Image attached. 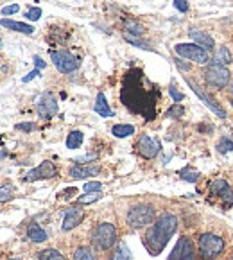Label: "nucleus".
<instances>
[{"label": "nucleus", "mask_w": 233, "mask_h": 260, "mask_svg": "<svg viewBox=\"0 0 233 260\" xmlns=\"http://www.w3.org/2000/svg\"><path fill=\"white\" fill-rule=\"evenodd\" d=\"M120 101L131 113L142 115L145 120H154L160 103V88L151 83L140 69H133L122 79Z\"/></svg>", "instance_id": "1"}, {"label": "nucleus", "mask_w": 233, "mask_h": 260, "mask_svg": "<svg viewBox=\"0 0 233 260\" xmlns=\"http://www.w3.org/2000/svg\"><path fill=\"white\" fill-rule=\"evenodd\" d=\"M178 230V217L174 214H161L160 217L154 221L153 226L147 228V232L144 234L142 241H144L145 249L149 251V255L156 256L163 251V248L167 246V242L172 239V235L176 234Z\"/></svg>", "instance_id": "2"}, {"label": "nucleus", "mask_w": 233, "mask_h": 260, "mask_svg": "<svg viewBox=\"0 0 233 260\" xmlns=\"http://www.w3.org/2000/svg\"><path fill=\"white\" fill-rule=\"evenodd\" d=\"M224 239L219 237L215 234H201L197 241V248H199V255L203 260H214L224 251Z\"/></svg>", "instance_id": "3"}, {"label": "nucleus", "mask_w": 233, "mask_h": 260, "mask_svg": "<svg viewBox=\"0 0 233 260\" xmlns=\"http://www.w3.org/2000/svg\"><path fill=\"white\" fill-rule=\"evenodd\" d=\"M92 242L99 251H110L117 244V228L111 222H101L93 230Z\"/></svg>", "instance_id": "4"}, {"label": "nucleus", "mask_w": 233, "mask_h": 260, "mask_svg": "<svg viewBox=\"0 0 233 260\" xmlns=\"http://www.w3.org/2000/svg\"><path fill=\"white\" fill-rule=\"evenodd\" d=\"M127 226L131 230H140L144 226H149L154 221V207L149 203H140L135 205L129 212H127Z\"/></svg>", "instance_id": "5"}, {"label": "nucleus", "mask_w": 233, "mask_h": 260, "mask_svg": "<svg viewBox=\"0 0 233 260\" xmlns=\"http://www.w3.org/2000/svg\"><path fill=\"white\" fill-rule=\"evenodd\" d=\"M50 59L56 65V69L63 74L76 72L81 65V59L77 56H74L69 50H50Z\"/></svg>", "instance_id": "6"}, {"label": "nucleus", "mask_w": 233, "mask_h": 260, "mask_svg": "<svg viewBox=\"0 0 233 260\" xmlns=\"http://www.w3.org/2000/svg\"><path fill=\"white\" fill-rule=\"evenodd\" d=\"M174 50H176L178 56H181L183 59L199 63V65H207L208 59H210L208 50H205L203 47L195 45V43H180V45L174 47Z\"/></svg>", "instance_id": "7"}, {"label": "nucleus", "mask_w": 233, "mask_h": 260, "mask_svg": "<svg viewBox=\"0 0 233 260\" xmlns=\"http://www.w3.org/2000/svg\"><path fill=\"white\" fill-rule=\"evenodd\" d=\"M203 76H205V81H207L208 86H212V88H215V90L224 88L226 84L229 83V70L222 65H215V63L207 67L205 72H203Z\"/></svg>", "instance_id": "8"}, {"label": "nucleus", "mask_w": 233, "mask_h": 260, "mask_svg": "<svg viewBox=\"0 0 233 260\" xmlns=\"http://www.w3.org/2000/svg\"><path fill=\"white\" fill-rule=\"evenodd\" d=\"M167 260H194V242H192V239L187 237V235H181Z\"/></svg>", "instance_id": "9"}, {"label": "nucleus", "mask_w": 233, "mask_h": 260, "mask_svg": "<svg viewBox=\"0 0 233 260\" xmlns=\"http://www.w3.org/2000/svg\"><path fill=\"white\" fill-rule=\"evenodd\" d=\"M36 111H38V115L42 119L45 120L52 119L54 115L57 113V101L54 99L52 93L45 92L38 97V101H36Z\"/></svg>", "instance_id": "10"}, {"label": "nucleus", "mask_w": 233, "mask_h": 260, "mask_svg": "<svg viewBox=\"0 0 233 260\" xmlns=\"http://www.w3.org/2000/svg\"><path fill=\"white\" fill-rule=\"evenodd\" d=\"M160 149H161L160 142H158L156 138L149 137V135H144V137H140V140L137 142L138 154H140L142 158H145V160H153V158L160 153Z\"/></svg>", "instance_id": "11"}, {"label": "nucleus", "mask_w": 233, "mask_h": 260, "mask_svg": "<svg viewBox=\"0 0 233 260\" xmlns=\"http://www.w3.org/2000/svg\"><path fill=\"white\" fill-rule=\"evenodd\" d=\"M56 174H57V167L50 160H45V161H42L36 169L27 172L25 176H23V181L49 180V178H54Z\"/></svg>", "instance_id": "12"}, {"label": "nucleus", "mask_w": 233, "mask_h": 260, "mask_svg": "<svg viewBox=\"0 0 233 260\" xmlns=\"http://www.w3.org/2000/svg\"><path fill=\"white\" fill-rule=\"evenodd\" d=\"M208 188H210V194L214 196V198H219L222 203L233 205V190L229 188L228 181L214 180L210 185H208Z\"/></svg>", "instance_id": "13"}, {"label": "nucleus", "mask_w": 233, "mask_h": 260, "mask_svg": "<svg viewBox=\"0 0 233 260\" xmlns=\"http://www.w3.org/2000/svg\"><path fill=\"white\" fill-rule=\"evenodd\" d=\"M187 83H188V86H190V88H192V90H194V93H195V95H197V97H199V99H201V101H203V103L207 104V106H208V108H210V110H212V111H214V113H215V115H217V117H221V119H224V117H226V111H224V110H222V108H221V106H219V104H217V103H215V101H214V99H212V97H208V95H207V93L203 92V90H201V88H199V86H197V84H195V83H194V81L187 79Z\"/></svg>", "instance_id": "14"}, {"label": "nucleus", "mask_w": 233, "mask_h": 260, "mask_svg": "<svg viewBox=\"0 0 233 260\" xmlns=\"http://www.w3.org/2000/svg\"><path fill=\"white\" fill-rule=\"evenodd\" d=\"M83 217H84V214L81 208H77V207L69 208V210L65 212V217H63L61 230L63 232H70V230H74L81 221H83Z\"/></svg>", "instance_id": "15"}, {"label": "nucleus", "mask_w": 233, "mask_h": 260, "mask_svg": "<svg viewBox=\"0 0 233 260\" xmlns=\"http://www.w3.org/2000/svg\"><path fill=\"white\" fill-rule=\"evenodd\" d=\"M99 165H83V164H77L70 169V176L74 180H83V178H88V176H95L97 172H99Z\"/></svg>", "instance_id": "16"}, {"label": "nucleus", "mask_w": 233, "mask_h": 260, "mask_svg": "<svg viewBox=\"0 0 233 260\" xmlns=\"http://www.w3.org/2000/svg\"><path fill=\"white\" fill-rule=\"evenodd\" d=\"M188 36L194 40L195 45L203 47L205 50H212V49H214V38H212L208 32L197 31V29H190V31H188Z\"/></svg>", "instance_id": "17"}, {"label": "nucleus", "mask_w": 233, "mask_h": 260, "mask_svg": "<svg viewBox=\"0 0 233 260\" xmlns=\"http://www.w3.org/2000/svg\"><path fill=\"white\" fill-rule=\"evenodd\" d=\"M0 25L6 27V29H9V31L22 32V35H32V32H35V27L29 25V23L15 22V20H8V18H2V20H0Z\"/></svg>", "instance_id": "18"}, {"label": "nucleus", "mask_w": 233, "mask_h": 260, "mask_svg": "<svg viewBox=\"0 0 233 260\" xmlns=\"http://www.w3.org/2000/svg\"><path fill=\"white\" fill-rule=\"evenodd\" d=\"M93 110H95V113H99L101 117H104V119H110V117H113V111H111L110 104H108V101H106V95H104L103 92L97 93V101H95V106H93Z\"/></svg>", "instance_id": "19"}, {"label": "nucleus", "mask_w": 233, "mask_h": 260, "mask_svg": "<svg viewBox=\"0 0 233 260\" xmlns=\"http://www.w3.org/2000/svg\"><path fill=\"white\" fill-rule=\"evenodd\" d=\"M231 61H233V59H231V52H229L228 47H224V45L217 47V50H215V56H214V63H215V65L226 67V65H229Z\"/></svg>", "instance_id": "20"}, {"label": "nucleus", "mask_w": 233, "mask_h": 260, "mask_svg": "<svg viewBox=\"0 0 233 260\" xmlns=\"http://www.w3.org/2000/svg\"><path fill=\"white\" fill-rule=\"evenodd\" d=\"M27 237L31 239L32 242H45L47 241V232L43 228H40L36 222H32V224L27 228Z\"/></svg>", "instance_id": "21"}, {"label": "nucleus", "mask_w": 233, "mask_h": 260, "mask_svg": "<svg viewBox=\"0 0 233 260\" xmlns=\"http://www.w3.org/2000/svg\"><path fill=\"white\" fill-rule=\"evenodd\" d=\"M111 260H133V255H131L126 242H119V244L115 246V251H113V255H111Z\"/></svg>", "instance_id": "22"}, {"label": "nucleus", "mask_w": 233, "mask_h": 260, "mask_svg": "<svg viewBox=\"0 0 233 260\" xmlns=\"http://www.w3.org/2000/svg\"><path fill=\"white\" fill-rule=\"evenodd\" d=\"M111 133H113V137H117V138L131 137V135L135 133V126H131V124H117V126L111 127Z\"/></svg>", "instance_id": "23"}, {"label": "nucleus", "mask_w": 233, "mask_h": 260, "mask_svg": "<svg viewBox=\"0 0 233 260\" xmlns=\"http://www.w3.org/2000/svg\"><path fill=\"white\" fill-rule=\"evenodd\" d=\"M83 138H84L83 131H77V129L70 131L69 137H66V147H69V149H77V147H81V144H83Z\"/></svg>", "instance_id": "24"}, {"label": "nucleus", "mask_w": 233, "mask_h": 260, "mask_svg": "<svg viewBox=\"0 0 233 260\" xmlns=\"http://www.w3.org/2000/svg\"><path fill=\"white\" fill-rule=\"evenodd\" d=\"M38 260H66V258L57 249L49 248V249H42L38 253Z\"/></svg>", "instance_id": "25"}, {"label": "nucleus", "mask_w": 233, "mask_h": 260, "mask_svg": "<svg viewBox=\"0 0 233 260\" xmlns=\"http://www.w3.org/2000/svg\"><path fill=\"white\" fill-rule=\"evenodd\" d=\"M74 260H97L93 256V253L90 251L88 246H79V248L74 251Z\"/></svg>", "instance_id": "26"}, {"label": "nucleus", "mask_w": 233, "mask_h": 260, "mask_svg": "<svg viewBox=\"0 0 233 260\" xmlns=\"http://www.w3.org/2000/svg\"><path fill=\"white\" fill-rule=\"evenodd\" d=\"M180 178L185 181H188V183H195V181L199 180V172L194 171L192 167H185L180 171Z\"/></svg>", "instance_id": "27"}, {"label": "nucleus", "mask_w": 233, "mask_h": 260, "mask_svg": "<svg viewBox=\"0 0 233 260\" xmlns=\"http://www.w3.org/2000/svg\"><path fill=\"white\" fill-rule=\"evenodd\" d=\"M101 192H86L84 196H81V198H77V203L79 205H90V203H95V201H99L101 199Z\"/></svg>", "instance_id": "28"}, {"label": "nucleus", "mask_w": 233, "mask_h": 260, "mask_svg": "<svg viewBox=\"0 0 233 260\" xmlns=\"http://www.w3.org/2000/svg\"><path fill=\"white\" fill-rule=\"evenodd\" d=\"M126 31H129L131 35H135V36H142L144 35V27L140 25L138 22H135V20H126Z\"/></svg>", "instance_id": "29"}, {"label": "nucleus", "mask_w": 233, "mask_h": 260, "mask_svg": "<svg viewBox=\"0 0 233 260\" xmlns=\"http://www.w3.org/2000/svg\"><path fill=\"white\" fill-rule=\"evenodd\" d=\"M185 113V110H183V106L181 104H172L171 108H169L167 111H165V117H169V119H180L181 115Z\"/></svg>", "instance_id": "30"}, {"label": "nucleus", "mask_w": 233, "mask_h": 260, "mask_svg": "<svg viewBox=\"0 0 233 260\" xmlns=\"http://www.w3.org/2000/svg\"><path fill=\"white\" fill-rule=\"evenodd\" d=\"M13 185H2L0 187V203H6V201H9V199L13 198Z\"/></svg>", "instance_id": "31"}, {"label": "nucleus", "mask_w": 233, "mask_h": 260, "mask_svg": "<svg viewBox=\"0 0 233 260\" xmlns=\"http://www.w3.org/2000/svg\"><path fill=\"white\" fill-rule=\"evenodd\" d=\"M217 151L222 154L229 153V151H233V140H229V138H221L217 144Z\"/></svg>", "instance_id": "32"}, {"label": "nucleus", "mask_w": 233, "mask_h": 260, "mask_svg": "<svg viewBox=\"0 0 233 260\" xmlns=\"http://www.w3.org/2000/svg\"><path fill=\"white\" fill-rule=\"evenodd\" d=\"M126 40L129 43H133L135 47H140V49H145V50H153V47H149L147 43H144V42H140L138 38H133L131 35H126Z\"/></svg>", "instance_id": "33"}, {"label": "nucleus", "mask_w": 233, "mask_h": 260, "mask_svg": "<svg viewBox=\"0 0 233 260\" xmlns=\"http://www.w3.org/2000/svg\"><path fill=\"white\" fill-rule=\"evenodd\" d=\"M84 192H101L103 190V183H99V181H92V183H86L83 187Z\"/></svg>", "instance_id": "34"}, {"label": "nucleus", "mask_w": 233, "mask_h": 260, "mask_svg": "<svg viewBox=\"0 0 233 260\" xmlns=\"http://www.w3.org/2000/svg\"><path fill=\"white\" fill-rule=\"evenodd\" d=\"M15 127L18 131H25V133H31V131L36 129V124L35 122H22V124H16Z\"/></svg>", "instance_id": "35"}, {"label": "nucleus", "mask_w": 233, "mask_h": 260, "mask_svg": "<svg viewBox=\"0 0 233 260\" xmlns=\"http://www.w3.org/2000/svg\"><path fill=\"white\" fill-rule=\"evenodd\" d=\"M169 93H171V97L174 99V103H181V101H183V93L178 92L174 84H171V86H169Z\"/></svg>", "instance_id": "36"}, {"label": "nucleus", "mask_w": 233, "mask_h": 260, "mask_svg": "<svg viewBox=\"0 0 233 260\" xmlns=\"http://www.w3.org/2000/svg\"><path fill=\"white\" fill-rule=\"evenodd\" d=\"M27 18L32 20V22H36V20H40V16H42V9L40 8H32L31 11H27Z\"/></svg>", "instance_id": "37"}, {"label": "nucleus", "mask_w": 233, "mask_h": 260, "mask_svg": "<svg viewBox=\"0 0 233 260\" xmlns=\"http://www.w3.org/2000/svg\"><path fill=\"white\" fill-rule=\"evenodd\" d=\"M18 11H20V6H18V4L8 6V8H2V15H4V16L15 15V13H18Z\"/></svg>", "instance_id": "38"}, {"label": "nucleus", "mask_w": 233, "mask_h": 260, "mask_svg": "<svg viewBox=\"0 0 233 260\" xmlns=\"http://www.w3.org/2000/svg\"><path fill=\"white\" fill-rule=\"evenodd\" d=\"M174 6H176V9H178V11H181V13H187L188 11L187 0H174Z\"/></svg>", "instance_id": "39"}, {"label": "nucleus", "mask_w": 233, "mask_h": 260, "mask_svg": "<svg viewBox=\"0 0 233 260\" xmlns=\"http://www.w3.org/2000/svg\"><path fill=\"white\" fill-rule=\"evenodd\" d=\"M36 76H40V69H35V70H32V72H29V76H25L22 81H23V83H29V81L35 79Z\"/></svg>", "instance_id": "40"}, {"label": "nucleus", "mask_w": 233, "mask_h": 260, "mask_svg": "<svg viewBox=\"0 0 233 260\" xmlns=\"http://www.w3.org/2000/svg\"><path fill=\"white\" fill-rule=\"evenodd\" d=\"M35 65H36V69H40V70L45 69V61H43L40 56H35Z\"/></svg>", "instance_id": "41"}, {"label": "nucleus", "mask_w": 233, "mask_h": 260, "mask_svg": "<svg viewBox=\"0 0 233 260\" xmlns=\"http://www.w3.org/2000/svg\"><path fill=\"white\" fill-rule=\"evenodd\" d=\"M176 65H178V69H181V70H190V65H187V63L180 61V59H176Z\"/></svg>", "instance_id": "42"}, {"label": "nucleus", "mask_w": 233, "mask_h": 260, "mask_svg": "<svg viewBox=\"0 0 233 260\" xmlns=\"http://www.w3.org/2000/svg\"><path fill=\"white\" fill-rule=\"evenodd\" d=\"M6 156V151H2V153H0V158H4Z\"/></svg>", "instance_id": "43"}, {"label": "nucleus", "mask_w": 233, "mask_h": 260, "mask_svg": "<svg viewBox=\"0 0 233 260\" xmlns=\"http://www.w3.org/2000/svg\"><path fill=\"white\" fill-rule=\"evenodd\" d=\"M229 92H231V93H233V83H231V88H229Z\"/></svg>", "instance_id": "44"}, {"label": "nucleus", "mask_w": 233, "mask_h": 260, "mask_svg": "<svg viewBox=\"0 0 233 260\" xmlns=\"http://www.w3.org/2000/svg\"><path fill=\"white\" fill-rule=\"evenodd\" d=\"M9 260H22V258H9Z\"/></svg>", "instance_id": "45"}, {"label": "nucleus", "mask_w": 233, "mask_h": 260, "mask_svg": "<svg viewBox=\"0 0 233 260\" xmlns=\"http://www.w3.org/2000/svg\"><path fill=\"white\" fill-rule=\"evenodd\" d=\"M0 45H2V40H0Z\"/></svg>", "instance_id": "46"}, {"label": "nucleus", "mask_w": 233, "mask_h": 260, "mask_svg": "<svg viewBox=\"0 0 233 260\" xmlns=\"http://www.w3.org/2000/svg\"><path fill=\"white\" fill-rule=\"evenodd\" d=\"M231 104H233V101H231Z\"/></svg>", "instance_id": "47"}]
</instances>
